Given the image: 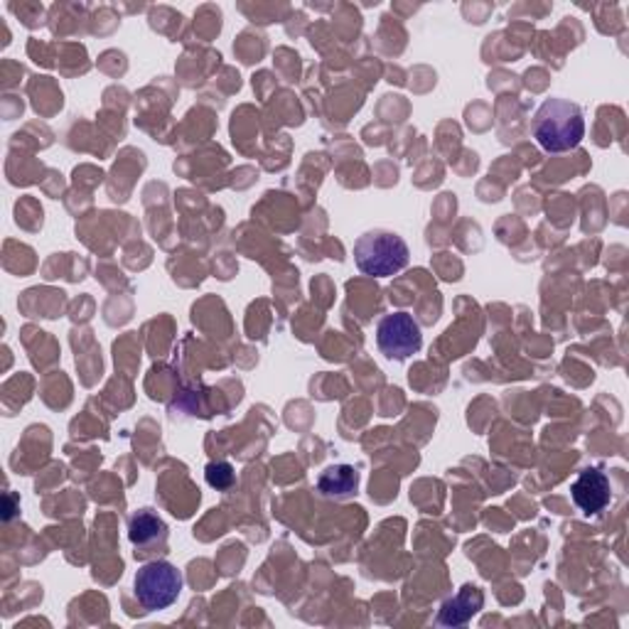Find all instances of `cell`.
Here are the masks:
<instances>
[{"label":"cell","mask_w":629,"mask_h":629,"mask_svg":"<svg viewBox=\"0 0 629 629\" xmlns=\"http://www.w3.org/2000/svg\"><path fill=\"white\" fill-rule=\"evenodd\" d=\"M359 490V472L352 465H330L318 477V492L324 500H350Z\"/></svg>","instance_id":"52a82bcc"},{"label":"cell","mask_w":629,"mask_h":629,"mask_svg":"<svg viewBox=\"0 0 629 629\" xmlns=\"http://www.w3.org/2000/svg\"><path fill=\"white\" fill-rule=\"evenodd\" d=\"M205 480L217 492H227L237 482V472L229 462H209L205 468Z\"/></svg>","instance_id":"9c48e42d"},{"label":"cell","mask_w":629,"mask_h":629,"mask_svg":"<svg viewBox=\"0 0 629 629\" xmlns=\"http://www.w3.org/2000/svg\"><path fill=\"white\" fill-rule=\"evenodd\" d=\"M128 539L138 549L168 539V524L153 510H140L128 519Z\"/></svg>","instance_id":"ba28073f"},{"label":"cell","mask_w":629,"mask_h":629,"mask_svg":"<svg viewBox=\"0 0 629 629\" xmlns=\"http://www.w3.org/2000/svg\"><path fill=\"white\" fill-rule=\"evenodd\" d=\"M531 130L546 153H568L585 138L583 108L568 99H546L536 111Z\"/></svg>","instance_id":"6da1fadb"},{"label":"cell","mask_w":629,"mask_h":629,"mask_svg":"<svg viewBox=\"0 0 629 629\" xmlns=\"http://www.w3.org/2000/svg\"><path fill=\"white\" fill-rule=\"evenodd\" d=\"M377 347L387 359L405 362L423 347L421 324L413 320L411 312L399 310L384 314L377 324Z\"/></svg>","instance_id":"277c9868"},{"label":"cell","mask_w":629,"mask_h":629,"mask_svg":"<svg viewBox=\"0 0 629 629\" xmlns=\"http://www.w3.org/2000/svg\"><path fill=\"white\" fill-rule=\"evenodd\" d=\"M571 496L583 514H601L613 500L610 477L597 468H585L571 484Z\"/></svg>","instance_id":"5b68a950"},{"label":"cell","mask_w":629,"mask_h":629,"mask_svg":"<svg viewBox=\"0 0 629 629\" xmlns=\"http://www.w3.org/2000/svg\"><path fill=\"white\" fill-rule=\"evenodd\" d=\"M409 243L396 231L371 229L354 241V263L364 276L389 278L409 266Z\"/></svg>","instance_id":"7a4b0ae2"},{"label":"cell","mask_w":629,"mask_h":629,"mask_svg":"<svg viewBox=\"0 0 629 629\" xmlns=\"http://www.w3.org/2000/svg\"><path fill=\"white\" fill-rule=\"evenodd\" d=\"M482 605H484V593L480 591V587L462 585L458 595L448 597V601L441 605L435 622H438L441 627H462L482 610Z\"/></svg>","instance_id":"8992f818"},{"label":"cell","mask_w":629,"mask_h":629,"mask_svg":"<svg viewBox=\"0 0 629 629\" xmlns=\"http://www.w3.org/2000/svg\"><path fill=\"white\" fill-rule=\"evenodd\" d=\"M182 585H185L182 573L168 561H150L140 565L134 581L138 603L144 605L148 613H160L168 610L170 605H175L182 593Z\"/></svg>","instance_id":"3957f363"}]
</instances>
